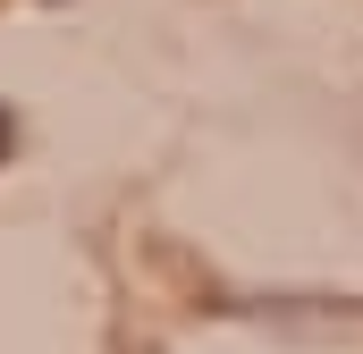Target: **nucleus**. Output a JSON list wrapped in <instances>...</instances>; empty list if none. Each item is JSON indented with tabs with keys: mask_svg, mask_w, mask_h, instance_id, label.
Returning <instances> with one entry per match:
<instances>
[{
	"mask_svg": "<svg viewBox=\"0 0 363 354\" xmlns=\"http://www.w3.org/2000/svg\"><path fill=\"white\" fill-rule=\"evenodd\" d=\"M9 144H17V118H9V110H0V161H9Z\"/></svg>",
	"mask_w": 363,
	"mask_h": 354,
	"instance_id": "obj_1",
	"label": "nucleus"
}]
</instances>
